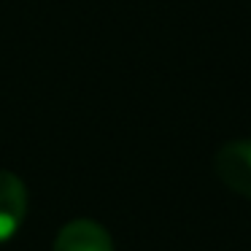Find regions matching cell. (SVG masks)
Wrapping results in <instances>:
<instances>
[{"label":"cell","mask_w":251,"mask_h":251,"mask_svg":"<svg viewBox=\"0 0 251 251\" xmlns=\"http://www.w3.org/2000/svg\"><path fill=\"white\" fill-rule=\"evenodd\" d=\"M216 178L235 195L251 200V141H229L213 157Z\"/></svg>","instance_id":"obj_1"},{"label":"cell","mask_w":251,"mask_h":251,"mask_svg":"<svg viewBox=\"0 0 251 251\" xmlns=\"http://www.w3.org/2000/svg\"><path fill=\"white\" fill-rule=\"evenodd\" d=\"M27 216V189L11 170H0V243L11 240Z\"/></svg>","instance_id":"obj_2"},{"label":"cell","mask_w":251,"mask_h":251,"mask_svg":"<svg viewBox=\"0 0 251 251\" xmlns=\"http://www.w3.org/2000/svg\"><path fill=\"white\" fill-rule=\"evenodd\" d=\"M51 251H114L108 229L92 219H73L57 232Z\"/></svg>","instance_id":"obj_3"}]
</instances>
